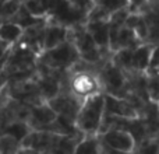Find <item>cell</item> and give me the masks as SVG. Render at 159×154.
I'll list each match as a JSON object with an SVG mask.
<instances>
[{"instance_id":"obj_1","label":"cell","mask_w":159,"mask_h":154,"mask_svg":"<svg viewBox=\"0 0 159 154\" xmlns=\"http://www.w3.org/2000/svg\"><path fill=\"white\" fill-rule=\"evenodd\" d=\"M105 116V94L98 93L82 101L74 126L84 136H98Z\"/></svg>"},{"instance_id":"obj_2","label":"cell","mask_w":159,"mask_h":154,"mask_svg":"<svg viewBox=\"0 0 159 154\" xmlns=\"http://www.w3.org/2000/svg\"><path fill=\"white\" fill-rule=\"evenodd\" d=\"M80 60L81 59L77 49L69 39L53 49L45 51L38 56V65L59 73H66L71 70Z\"/></svg>"},{"instance_id":"obj_3","label":"cell","mask_w":159,"mask_h":154,"mask_svg":"<svg viewBox=\"0 0 159 154\" xmlns=\"http://www.w3.org/2000/svg\"><path fill=\"white\" fill-rule=\"evenodd\" d=\"M98 81L101 91L106 95H112L116 98L121 99H129V79H127V73L121 70L119 66L110 60H107L103 66L99 69Z\"/></svg>"},{"instance_id":"obj_4","label":"cell","mask_w":159,"mask_h":154,"mask_svg":"<svg viewBox=\"0 0 159 154\" xmlns=\"http://www.w3.org/2000/svg\"><path fill=\"white\" fill-rule=\"evenodd\" d=\"M48 104L55 111L59 118H61L63 121L74 125L82 101L78 97H75L69 88L60 87V93H59L55 98L48 101Z\"/></svg>"},{"instance_id":"obj_5","label":"cell","mask_w":159,"mask_h":154,"mask_svg":"<svg viewBox=\"0 0 159 154\" xmlns=\"http://www.w3.org/2000/svg\"><path fill=\"white\" fill-rule=\"evenodd\" d=\"M99 142L102 146L107 147V149L116 150L120 153H130L133 154L135 149V142L133 136L129 132L121 129H116V128H109V129L103 130L98 135Z\"/></svg>"},{"instance_id":"obj_6","label":"cell","mask_w":159,"mask_h":154,"mask_svg":"<svg viewBox=\"0 0 159 154\" xmlns=\"http://www.w3.org/2000/svg\"><path fill=\"white\" fill-rule=\"evenodd\" d=\"M61 135H55L49 132H39V130H31L24 140L21 142V149L32 150L38 153H49L57 143Z\"/></svg>"},{"instance_id":"obj_7","label":"cell","mask_w":159,"mask_h":154,"mask_svg":"<svg viewBox=\"0 0 159 154\" xmlns=\"http://www.w3.org/2000/svg\"><path fill=\"white\" fill-rule=\"evenodd\" d=\"M126 8H130V0H99L89 11L87 21H109L112 16Z\"/></svg>"},{"instance_id":"obj_8","label":"cell","mask_w":159,"mask_h":154,"mask_svg":"<svg viewBox=\"0 0 159 154\" xmlns=\"http://www.w3.org/2000/svg\"><path fill=\"white\" fill-rule=\"evenodd\" d=\"M57 119L56 112L49 107L48 102H43L41 105L32 107L30 109L27 118V125L30 126L31 130H39V132H45L49 125Z\"/></svg>"},{"instance_id":"obj_9","label":"cell","mask_w":159,"mask_h":154,"mask_svg":"<svg viewBox=\"0 0 159 154\" xmlns=\"http://www.w3.org/2000/svg\"><path fill=\"white\" fill-rule=\"evenodd\" d=\"M67 35H69V28L67 27L46 20V25H45V31H43V39H42V52L53 49V48L59 46L60 44L66 42Z\"/></svg>"},{"instance_id":"obj_10","label":"cell","mask_w":159,"mask_h":154,"mask_svg":"<svg viewBox=\"0 0 159 154\" xmlns=\"http://www.w3.org/2000/svg\"><path fill=\"white\" fill-rule=\"evenodd\" d=\"M154 46L149 44H141L138 46L133 48L131 51V67L130 72L145 73L149 69L151 63V55Z\"/></svg>"},{"instance_id":"obj_11","label":"cell","mask_w":159,"mask_h":154,"mask_svg":"<svg viewBox=\"0 0 159 154\" xmlns=\"http://www.w3.org/2000/svg\"><path fill=\"white\" fill-rule=\"evenodd\" d=\"M85 28L101 49H109V21H87Z\"/></svg>"},{"instance_id":"obj_12","label":"cell","mask_w":159,"mask_h":154,"mask_svg":"<svg viewBox=\"0 0 159 154\" xmlns=\"http://www.w3.org/2000/svg\"><path fill=\"white\" fill-rule=\"evenodd\" d=\"M22 32H24L22 27H20L16 22L7 21L0 24V41L8 46H14L16 44H18Z\"/></svg>"},{"instance_id":"obj_13","label":"cell","mask_w":159,"mask_h":154,"mask_svg":"<svg viewBox=\"0 0 159 154\" xmlns=\"http://www.w3.org/2000/svg\"><path fill=\"white\" fill-rule=\"evenodd\" d=\"M124 24L134 31V34L140 38V41L143 42V44H147V38H148V25H147L145 18H144L140 13H131V11H130Z\"/></svg>"},{"instance_id":"obj_14","label":"cell","mask_w":159,"mask_h":154,"mask_svg":"<svg viewBox=\"0 0 159 154\" xmlns=\"http://www.w3.org/2000/svg\"><path fill=\"white\" fill-rule=\"evenodd\" d=\"M74 154H101V142L98 136H84L75 146Z\"/></svg>"},{"instance_id":"obj_15","label":"cell","mask_w":159,"mask_h":154,"mask_svg":"<svg viewBox=\"0 0 159 154\" xmlns=\"http://www.w3.org/2000/svg\"><path fill=\"white\" fill-rule=\"evenodd\" d=\"M147 80V94H148L149 101L157 102L159 101V72L158 70L148 69L145 72Z\"/></svg>"},{"instance_id":"obj_16","label":"cell","mask_w":159,"mask_h":154,"mask_svg":"<svg viewBox=\"0 0 159 154\" xmlns=\"http://www.w3.org/2000/svg\"><path fill=\"white\" fill-rule=\"evenodd\" d=\"M21 142L8 133L0 135V154H18Z\"/></svg>"},{"instance_id":"obj_17","label":"cell","mask_w":159,"mask_h":154,"mask_svg":"<svg viewBox=\"0 0 159 154\" xmlns=\"http://www.w3.org/2000/svg\"><path fill=\"white\" fill-rule=\"evenodd\" d=\"M133 154H159V143L157 137H148L144 142H141L134 149Z\"/></svg>"},{"instance_id":"obj_18","label":"cell","mask_w":159,"mask_h":154,"mask_svg":"<svg viewBox=\"0 0 159 154\" xmlns=\"http://www.w3.org/2000/svg\"><path fill=\"white\" fill-rule=\"evenodd\" d=\"M6 129H7V121H6V118H4L3 109L0 108V135H3Z\"/></svg>"},{"instance_id":"obj_19","label":"cell","mask_w":159,"mask_h":154,"mask_svg":"<svg viewBox=\"0 0 159 154\" xmlns=\"http://www.w3.org/2000/svg\"><path fill=\"white\" fill-rule=\"evenodd\" d=\"M144 2H145V0H130V11H131V13L137 11Z\"/></svg>"},{"instance_id":"obj_20","label":"cell","mask_w":159,"mask_h":154,"mask_svg":"<svg viewBox=\"0 0 159 154\" xmlns=\"http://www.w3.org/2000/svg\"><path fill=\"white\" fill-rule=\"evenodd\" d=\"M155 137H157V140H158V143H159V133H158L157 136H155Z\"/></svg>"},{"instance_id":"obj_21","label":"cell","mask_w":159,"mask_h":154,"mask_svg":"<svg viewBox=\"0 0 159 154\" xmlns=\"http://www.w3.org/2000/svg\"><path fill=\"white\" fill-rule=\"evenodd\" d=\"M92 2H93V4H96V3H98L99 0H92Z\"/></svg>"},{"instance_id":"obj_22","label":"cell","mask_w":159,"mask_h":154,"mask_svg":"<svg viewBox=\"0 0 159 154\" xmlns=\"http://www.w3.org/2000/svg\"><path fill=\"white\" fill-rule=\"evenodd\" d=\"M158 72H159V67H158Z\"/></svg>"},{"instance_id":"obj_23","label":"cell","mask_w":159,"mask_h":154,"mask_svg":"<svg viewBox=\"0 0 159 154\" xmlns=\"http://www.w3.org/2000/svg\"><path fill=\"white\" fill-rule=\"evenodd\" d=\"M158 105H159V101H158Z\"/></svg>"}]
</instances>
